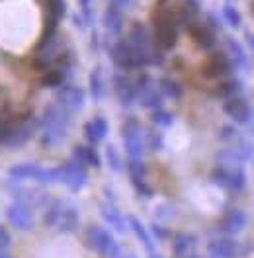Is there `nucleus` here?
<instances>
[{
  "label": "nucleus",
  "mask_w": 254,
  "mask_h": 258,
  "mask_svg": "<svg viewBox=\"0 0 254 258\" xmlns=\"http://www.w3.org/2000/svg\"><path fill=\"white\" fill-rule=\"evenodd\" d=\"M41 129V145L55 147L61 145L71 129V113L63 110L59 104H51L45 108V112L39 119Z\"/></svg>",
  "instance_id": "nucleus-1"
},
{
  "label": "nucleus",
  "mask_w": 254,
  "mask_h": 258,
  "mask_svg": "<svg viewBox=\"0 0 254 258\" xmlns=\"http://www.w3.org/2000/svg\"><path fill=\"white\" fill-rule=\"evenodd\" d=\"M43 223L59 233H75L80 225V215L75 206L65 200H53L43 213Z\"/></svg>",
  "instance_id": "nucleus-2"
},
{
  "label": "nucleus",
  "mask_w": 254,
  "mask_h": 258,
  "mask_svg": "<svg viewBox=\"0 0 254 258\" xmlns=\"http://www.w3.org/2000/svg\"><path fill=\"white\" fill-rule=\"evenodd\" d=\"M113 63L121 69H139L145 64H151L155 61V57L147 51V47H139L135 43H131L129 39L127 41H117L110 51Z\"/></svg>",
  "instance_id": "nucleus-3"
},
{
  "label": "nucleus",
  "mask_w": 254,
  "mask_h": 258,
  "mask_svg": "<svg viewBox=\"0 0 254 258\" xmlns=\"http://www.w3.org/2000/svg\"><path fill=\"white\" fill-rule=\"evenodd\" d=\"M84 242L90 250L98 252L102 258H121V246L111 237L110 231L100 225H88L84 231Z\"/></svg>",
  "instance_id": "nucleus-4"
},
{
  "label": "nucleus",
  "mask_w": 254,
  "mask_h": 258,
  "mask_svg": "<svg viewBox=\"0 0 254 258\" xmlns=\"http://www.w3.org/2000/svg\"><path fill=\"white\" fill-rule=\"evenodd\" d=\"M49 182H63L65 186H69V190L80 192L82 186L88 180L86 166L80 164L79 161H69L57 166V168H49Z\"/></svg>",
  "instance_id": "nucleus-5"
},
{
  "label": "nucleus",
  "mask_w": 254,
  "mask_h": 258,
  "mask_svg": "<svg viewBox=\"0 0 254 258\" xmlns=\"http://www.w3.org/2000/svg\"><path fill=\"white\" fill-rule=\"evenodd\" d=\"M207 250L211 258H240L250 254L246 244H240L233 237H215L207 242Z\"/></svg>",
  "instance_id": "nucleus-6"
},
{
  "label": "nucleus",
  "mask_w": 254,
  "mask_h": 258,
  "mask_svg": "<svg viewBox=\"0 0 254 258\" xmlns=\"http://www.w3.org/2000/svg\"><path fill=\"white\" fill-rule=\"evenodd\" d=\"M37 127H39V119H35L33 115H18L14 117V127H12L6 145L12 149L26 145L33 137V133L37 131Z\"/></svg>",
  "instance_id": "nucleus-7"
},
{
  "label": "nucleus",
  "mask_w": 254,
  "mask_h": 258,
  "mask_svg": "<svg viewBox=\"0 0 254 258\" xmlns=\"http://www.w3.org/2000/svg\"><path fill=\"white\" fill-rule=\"evenodd\" d=\"M211 182L217 184L223 190H235L240 192L244 186H246V176H244V170L242 168H227V166H217L213 172H211Z\"/></svg>",
  "instance_id": "nucleus-8"
},
{
  "label": "nucleus",
  "mask_w": 254,
  "mask_h": 258,
  "mask_svg": "<svg viewBox=\"0 0 254 258\" xmlns=\"http://www.w3.org/2000/svg\"><path fill=\"white\" fill-rule=\"evenodd\" d=\"M121 137H123V145L129 159H141L143 157V135H141V125L137 119H127L121 127Z\"/></svg>",
  "instance_id": "nucleus-9"
},
{
  "label": "nucleus",
  "mask_w": 254,
  "mask_h": 258,
  "mask_svg": "<svg viewBox=\"0 0 254 258\" xmlns=\"http://www.w3.org/2000/svg\"><path fill=\"white\" fill-rule=\"evenodd\" d=\"M6 217H8V223L12 227H16L18 231H32L33 225H35V217H33L32 208L28 204H24V202H14L12 206H8Z\"/></svg>",
  "instance_id": "nucleus-10"
},
{
  "label": "nucleus",
  "mask_w": 254,
  "mask_h": 258,
  "mask_svg": "<svg viewBox=\"0 0 254 258\" xmlns=\"http://www.w3.org/2000/svg\"><path fill=\"white\" fill-rule=\"evenodd\" d=\"M250 155V143L246 141H238L235 147H229V149H223L217 153V162L221 166H227V168H235L238 164L248 159Z\"/></svg>",
  "instance_id": "nucleus-11"
},
{
  "label": "nucleus",
  "mask_w": 254,
  "mask_h": 258,
  "mask_svg": "<svg viewBox=\"0 0 254 258\" xmlns=\"http://www.w3.org/2000/svg\"><path fill=\"white\" fill-rule=\"evenodd\" d=\"M57 104L71 113H79L84 108V90L79 86H65L57 94Z\"/></svg>",
  "instance_id": "nucleus-12"
},
{
  "label": "nucleus",
  "mask_w": 254,
  "mask_h": 258,
  "mask_svg": "<svg viewBox=\"0 0 254 258\" xmlns=\"http://www.w3.org/2000/svg\"><path fill=\"white\" fill-rule=\"evenodd\" d=\"M113 90H115L117 102L121 106H125V108H129L137 100V96H139V90H137L135 81L125 77V75H115L113 77Z\"/></svg>",
  "instance_id": "nucleus-13"
},
{
  "label": "nucleus",
  "mask_w": 254,
  "mask_h": 258,
  "mask_svg": "<svg viewBox=\"0 0 254 258\" xmlns=\"http://www.w3.org/2000/svg\"><path fill=\"white\" fill-rule=\"evenodd\" d=\"M231 71H233V63L223 53L211 55L206 61V67H204V75L207 79H225V77L231 75Z\"/></svg>",
  "instance_id": "nucleus-14"
},
{
  "label": "nucleus",
  "mask_w": 254,
  "mask_h": 258,
  "mask_svg": "<svg viewBox=\"0 0 254 258\" xmlns=\"http://www.w3.org/2000/svg\"><path fill=\"white\" fill-rule=\"evenodd\" d=\"M8 174L14 180H39V182H49V172L45 168H41L35 162H24V164H16L8 170Z\"/></svg>",
  "instance_id": "nucleus-15"
},
{
  "label": "nucleus",
  "mask_w": 254,
  "mask_h": 258,
  "mask_svg": "<svg viewBox=\"0 0 254 258\" xmlns=\"http://www.w3.org/2000/svg\"><path fill=\"white\" fill-rule=\"evenodd\" d=\"M225 113L235 121V123H248L252 117V108L248 102H244L242 98H229L225 102Z\"/></svg>",
  "instance_id": "nucleus-16"
},
{
  "label": "nucleus",
  "mask_w": 254,
  "mask_h": 258,
  "mask_svg": "<svg viewBox=\"0 0 254 258\" xmlns=\"http://www.w3.org/2000/svg\"><path fill=\"white\" fill-rule=\"evenodd\" d=\"M100 213H102V219H104L113 231L125 233L127 219L123 217V213L113 206V202H102V204H100Z\"/></svg>",
  "instance_id": "nucleus-17"
},
{
  "label": "nucleus",
  "mask_w": 254,
  "mask_h": 258,
  "mask_svg": "<svg viewBox=\"0 0 254 258\" xmlns=\"http://www.w3.org/2000/svg\"><path fill=\"white\" fill-rule=\"evenodd\" d=\"M246 227V213L242 210H229L221 219V231L225 235H237Z\"/></svg>",
  "instance_id": "nucleus-18"
},
{
  "label": "nucleus",
  "mask_w": 254,
  "mask_h": 258,
  "mask_svg": "<svg viewBox=\"0 0 254 258\" xmlns=\"http://www.w3.org/2000/svg\"><path fill=\"white\" fill-rule=\"evenodd\" d=\"M108 135V119L106 117H94L92 121H88L84 125V139L90 143V145H96L100 143L102 139H106Z\"/></svg>",
  "instance_id": "nucleus-19"
},
{
  "label": "nucleus",
  "mask_w": 254,
  "mask_h": 258,
  "mask_svg": "<svg viewBox=\"0 0 254 258\" xmlns=\"http://www.w3.org/2000/svg\"><path fill=\"white\" fill-rule=\"evenodd\" d=\"M127 219V225H129V229L135 233V237H137V241L141 242L145 246V250L147 252H151V250H157L155 248V239H153V235H151V231L147 229V227L135 217V215H129V217H125Z\"/></svg>",
  "instance_id": "nucleus-20"
},
{
  "label": "nucleus",
  "mask_w": 254,
  "mask_h": 258,
  "mask_svg": "<svg viewBox=\"0 0 254 258\" xmlns=\"http://www.w3.org/2000/svg\"><path fill=\"white\" fill-rule=\"evenodd\" d=\"M172 246H174L176 258L192 254L196 250V246H198V237L194 233H180V235H176Z\"/></svg>",
  "instance_id": "nucleus-21"
},
{
  "label": "nucleus",
  "mask_w": 254,
  "mask_h": 258,
  "mask_svg": "<svg viewBox=\"0 0 254 258\" xmlns=\"http://www.w3.org/2000/svg\"><path fill=\"white\" fill-rule=\"evenodd\" d=\"M139 104L143 106V108H149V110H157L160 108V104H162V94H160L157 88H153L151 84H147L145 88L139 90Z\"/></svg>",
  "instance_id": "nucleus-22"
},
{
  "label": "nucleus",
  "mask_w": 254,
  "mask_h": 258,
  "mask_svg": "<svg viewBox=\"0 0 254 258\" xmlns=\"http://www.w3.org/2000/svg\"><path fill=\"white\" fill-rule=\"evenodd\" d=\"M190 35L194 39V43L202 49H211L215 39H213V33L209 32L204 26H190Z\"/></svg>",
  "instance_id": "nucleus-23"
},
{
  "label": "nucleus",
  "mask_w": 254,
  "mask_h": 258,
  "mask_svg": "<svg viewBox=\"0 0 254 258\" xmlns=\"http://www.w3.org/2000/svg\"><path fill=\"white\" fill-rule=\"evenodd\" d=\"M75 161H79L80 164H84V166H94V168L100 166V157H98V153H96L92 147H86V145L75 147Z\"/></svg>",
  "instance_id": "nucleus-24"
},
{
  "label": "nucleus",
  "mask_w": 254,
  "mask_h": 258,
  "mask_svg": "<svg viewBox=\"0 0 254 258\" xmlns=\"http://www.w3.org/2000/svg\"><path fill=\"white\" fill-rule=\"evenodd\" d=\"M227 47H229V61L235 64V67H246V55H244V51H242V47L238 45L235 39H229L227 41Z\"/></svg>",
  "instance_id": "nucleus-25"
},
{
  "label": "nucleus",
  "mask_w": 254,
  "mask_h": 258,
  "mask_svg": "<svg viewBox=\"0 0 254 258\" xmlns=\"http://www.w3.org/2000/svg\"><path fill=\"white\" fill-rule=\"evenodd\" d=\"M240 90H242V86H240V82L235 81V79H231V81H225L215 90V96H221V98H237L240 94Z\"/></svg>",
  "instance_id": "nucleus-26"
},
{
  "label": "nucleus",
  "mask_w": 254,
  "mask_h": 258,
  "mask_svg": "<svg viewBox=\"0 0 254 258\" xmlns=\"http://www.w3.org/2000/svg\"><path fill=\"white\" fill-rule=\"evenodd\" d=\"M12 127H14V115H10V112L4 108L0 112V143H6L10 133H12Z\"/></svg>",
  "instance_id": "nucleus-27"
},
{
  "label": "nucleus",
  "mask_w": 254,
  "mask_h": 258,
  "mask_svg": "<svg viewBox=\"0 0 254 258\" xmlns=\"http://www.w3.org/2000/svg\"><path fill=\"white\" fill-rule=\"evenodd\" d=\"M159 92L162 96L166 98H180L182 96V88H180V84L172 79H160L159 82Z\"/></svg>",
  "instance_id": "nucleus-28"
},
{
  "label": "nucleus",
  "mask_w": 254,
  "mask_h": 258,
  "mask_svg": "<svg viewBox=\"0 0 254 258\" xmlns=\"http://www.w3.org/2000/svg\"><path fill=\"white\" fill-rule=\"evenodd\" d=\"M104 26L110 33H119L121 32V16L117 14V10L110 8L104 16Z\"/></svg>",
  "instance_id": "nucleus-29"
},
{
  "label": "nucleus",
  "mask_w": 254,
  "mask_h": 258,
  "mask_svg": "<svg viewBox=\"0 0 254 258\" xmlns=\"http://www.w3.org/2000/svg\"><path fill=\"white\" fill-rule=\"evenodd\" d=\"M151 119L159 127H170L172 121H174V115L170 112H166V110H162V108H157V110H153V113H151Z\"/></svg>",
  "instance_id": "nucleus-30"
},
{
  "label": "nucleus",
  "mask_w": 254,
  "mask_h": 258,
  "mask_svg": "<svg viewBox=\"0 0 254 258\" xmlns=\"http://www.w3.org/2000/svg\"><path fill=\"white\" fill-rule=\"evenodd\" d=\"M129 178L131 180H145L147 178V166H145L141 159H129Z\"/></svg>",
  "instance_id": "nucleus-31"
},
{
  "label": "nucleus",
  "mask_w": 254,
  "mask_h": 258,
  "mask_svg": "<svg viewBox=\"0 0 254 258\" xmlns=\"http://www.w3.org/2000/svg\"><path fill=\"white\" fill-rule=\"evenodd\" d=\"M90 92H92L94 100H100V98L104 96V82H102V77H100L98 69L90 75Z\"/></svg>",
  "instance_id": "nucleus-32"
},
{
  "label": "nucleus",
  "mask_w": 254,
  "mask_h": 258,
  "mask_svg": "<svg viewBox=\"0 0 254 258\" xmlns=\"http://www.w3.org/2000/svg\"><path fill=\"white\" fill-rule=\"evenodd\" d=\"M106 159H108V164L113 172H119L121 170V159H119V153L113 145L106 147Z\"/></svg>",
  "instance_id": "nucleus-33"
},
{
  "label": "nucleus",
  "mask_w": 254,
  "mask_h": 258,
  "mask_svg": "<svg viewBox=\"0 0 254 258\" xmlns=\"http://www.w3.org/2000/svg\"><path fill=\"white\" fill-rule=\"evenodd\" d=\"M63 81H65L63 71H49L47 75L43 77L41 84H43V86H47V88H55V86L63 84Z\"/></svg>",
  "instance_id": "nucleus-34"
},
{
  "label": "nucleus",
  "mask_w": 254,
  "mask_h": 258,
  "mask_svg": "<svg viewBox=\"0 0 254 258\" xmlns=\"http://www.w3.org/2000/svg\"><path fill=\"white\" fill-rule=\"evenodd\" d=\"M223 16H225V20L233 26V28H238L240 26V16H238V12H237V8H233V6H225L223 8Z\"/></svg>",
  "instance_id": "nucleus-35"
},
{
  "label": "nucleus",
  "mask_w": 254,
  "mask_h": 258,
  "mask_svg": "<svg viewBox=\"0 0 254 258\" xmlns=\"http://www.w3.org/2000/svg\"><path fill=\"white\" fill-rule=\"evenodd\" d=\"M145 139H147V145H149L151 151H159L160 147H162V135L157 133V131H153V129L145 135Z\"/></svg>",
  "instance_id": "nucleus-36"
},
{
  "label": "nucleus",
  "mask_w": 254,
  "mask_h": 258,
  "mask_svg": "<svg viewBox=\"0 0 254 258\" xmlns=\"http://www.w3.org/2000/svg\"><path fill=\"white\" fill-rule=\"evenodd\" d=\"M151 235H153V239L164 241V239H168V229L160 227L159 223H153V225H151Z\"/></svg>",
  "instance_id": "nucleus-37"
},
{
  "label": "nucleus",
  "mask_w": 254,
  "mask_h": 258,
  "mask_svg": "<svg viewBox=\"0 0 254 258\" xmlns=\"http://www.w3.org/2000/svg\"><path fill=\"white\" fill-rule=\"evenodd\" d=\"M10 242H12L10 233H8L4 227L0 225V246H2V248H8V246H10Z\"/></svg>",
  "instance_id": "nucleus-38"
},
{
  "label": "nucleus",
  "mask_w": 254,
  "mask_h": 258,
  "mask_svg": "<svg viewBox=\"0 0 254 258\" xmlns=\"http://www.w3.org/2000/svg\"><path fill=\"white\" fill-rule=\"evenodd\" d=\"M221 135H223V139H227V141H233V137H235L237 133H235V129H233V127H223Z\"/></svg>",
  "instance_id": "nucleus-39"
},
{
  "label": "nucleus",
  "mask_w": 254,
  "mask_h": 258,
  "mask_svg": "<svg viewBox=\"0 0 254 258\" xmlns=\"http://www.w3.org/2000/svg\"><path fill=\"white\" fill-rule=\"evenodd\" d=\"M111 2H113L115 6H121V8H123V6H129L131 0H111Z\"/></svg>",
  "instance_id": "nucleus-40"
},
{
  "label": "nucleus",
  "mask_w": 254,
  "mask_h": 258,
  "mask_svg": "<svg viewBox=\"0 0 254 258\" xmlns=\"http://www.w3.org/2000/svg\"><path fill=\"white\" fill-rule=\"evenodd\" d=\"M0 258H12V256H10V252H8L6 248H2V246H0Z\"/></svg>",
  "instance_id": "nucleus-41"
},
{
  "label": "nucleus",
  "mask_w": 254,
  "mask_h": 258,
  "mask_svg": "<svg viewBox=\"0 0 254 258\" xmlns=\"http://www.w3.org/2000/svg\"><path fill=\"white\" fill-rule=\"evenodd\" d=\"M147 258H162V256H160L157 250H151V252H147Z\"/></svg>",
  "instance_id": "nucleus-42"
},
{
  "label": "nucleus",
  "mask_w": 254,
  "mask_h": 258,
  "mask_svg": "<svg viewBox=\"0 0 254 258\" xmlns=\"http://www.w3.org/2000/svg\"><path fill=\"white\" fill-rule=\"evenodd\" d=\"M180 258H200L196 252H192V254H186V256H180Z\"/></svg>",
  "instance_id": "nucleus-43"
},
{
  "label": "nucleus",
  "mask_w": 254,
  "mask_h": 258,
  "mask_svg": "<svg viewBox=\"0 0 254 258\" xmlns=\"http://www.w3.org/2000/svg\"><path fill=\"white\" fill-rule=\"evenodd\" d=\"M248 41H250V43L254 45V35H250V37H248Z\"/></svg>",
  "instance_id": "nucleus-44"
},
{
  "label": "nucleus",
  "mask_w": 254,
  "mask_h": 258,
  "mask_svg": "<svg viewBox=\"0 0 254 258\" xmlns=\"http://www.w3.org/2000/svg\"><path fill=\"white\" fill-rule=\"evenodd\" d=\"M123 258H135L133 254H127V256H123Z\"/></svg>",
  "instance_id": "nucleus-45"
}]
</instances>
